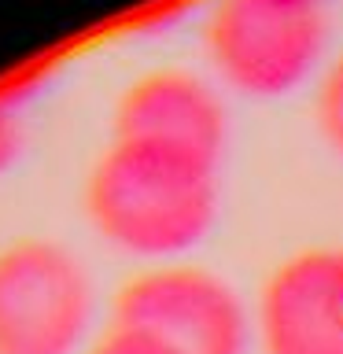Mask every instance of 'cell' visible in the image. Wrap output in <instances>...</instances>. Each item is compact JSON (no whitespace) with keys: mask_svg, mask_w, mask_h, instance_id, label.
<instances>
[{"mask_svg":"<svg viewBox=\"0 0 343 354\" xmlns=\"http://www.w3.org/2000/svg\"><path fill=\"white\" fill-rule=\"evenodd\" d=\"M22 115L26 111L11 107L0 100V177H4L11 166L19 162L22 144H26V126H22Z\"/></svg>","mask_w":343,"mask_h":354,"instance_id":"obj_9","label":"cell"},{"mask_svg":"<svg viewBox=\"0 0 343 354\" xmlns=\"http://www.w3.org/2000/svg\"><path fill=\"white\" fill-rule=\"evenodd\" d=\"M203 52L232 93L284 100L328 63V0H214L203 15Z\"/></svg>","mask_w":343,"mask_h":354,"instance_id":"obj_2","label":"cell"},{"mask_svg":"<svg viewBox=\"0 0 343 354\" xmlns=\"http://www.w3.org/2000/svg\"><path fill=\"white\" fill-rule=\"evenodd\" d=\"M111 321L163 354H248L254 317L221 273L199 262L140 266L115 292Z\"/></svg>","mask_w":343,"mask_h":354,"instance_id":"obj_4","label":"cell"},{"mask_svg":"<svg viewBox=\"0 0 343 354\" xmlns=\"http://www.w3.org/2000/svg\"><path fill=\"white\" fill-rule=\"evenodd\" d=\"M111 137L218 166L229 144V111L210 77L188 66H151L118 93Z\"/></svg>","mask_w":343,"mask_h":354,"instance_id":"obj_5","label":"cell"},{"mask_svg":"<svg viewBox=\"0 0 343 354\" xmlns=\"http://www.w3.org/2000/svg\"><path fill=\"white\" fill-rule=\"evenodd\" d=\"M82 203L111 251L140 266L181 262L214 229L218 166L111 137L89 166Z\"/></svg>","mask_w":343,"mask_h":354,"instance_id":"obj_1","label":"cell"},{"mask_svg":"<svg viewBox=\"0 0 343 354\" xmlns=\"http://www.w3.org/2000/svg\"><path fill=\"white\" fill-rule=\"evenodd\" d=\"M185 15V8L181 4H163V8H155L151 15H144L137 22V33H144V37H155V33H170L177 22H181Z\"/></svg>","mask_w":343,"mask_h":354,"instance_id":"obj_10","label":"cell"},{"mask_svg":"<svg viewBox=\"0 0 343 354\" xmlns=\"http://www.w3.org/2000/svg\"><path fill=\"white\" fill-rule=\"evenodd\" d=\"M254 339L262 354H343V248H306L273 266Z\"/></svg>","mask_w":343,"mask_h":354,"instance_id":"obj_6","label":"cell"},{"mask_svg":"<svg viewBox=\"0 0 343 354\" xmlns=\"http://www.w3.org/2000/svg\"><path fill=\"white\" fill-rule=\"evenodd\" d=\"M314 115L317 129L328 140V148L343 159V52L332 55L314 88Z\"/></svg>","mask_w":343,"mask_h":354,"instance_id":"obj_7","label":"cell"},{"mask_svg":"<svg viewBox=\"0 0 343 354\" xmlns=\"http://www.w3.org/2000/svg\"><path fill=\"white\" fill-rule=\"evenodd\" d=\"M96 314V277L74 248L52 236L0 248V354H82Z\"/></svg>","mask_w":343,"mask_h":354,"instance_id":"obj_3","label":"cell"},{"mask_svg":"<svg viewBox=\"0 0 343 354\" xmlns=\"http://www.w3.org/2000/svg\"><path fill=\"white\" fill-rule=\"evenodd\" d=\"M82 354H163V351L155 347L151 339H144L140 332L122 328V325H115V321H111L104 332H96V339L89 343Z\"/></svg>","mask_w":343,"mask_h":354,"instance_id":"obj_8","label":"cell"}]
</instances>
